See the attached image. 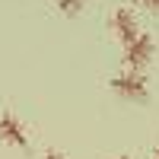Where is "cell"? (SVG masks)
<instances>
[{"instance_id":"9c48e42d","label":"cell","mask_w":159,"mask_h":159,"mask_svg":"<svg viewBox=\"0 0 159 159\" xmlns=\"http://www.w3.org/2000/svg\"><path fill=\"white\" fill-rule=\"evenodd\" d=\"M115 159H130V156H115Z\"/></svg>"},{"instance_id":"6da1fadb","label":"cell","mask_w":159,"mask_h":159,"mask_svg":"<svg viewBox=\"0 0 159 159\" xmlns=\"http://www.w3.org/2000/svg\"><path fill=\"white\" fill-rule=\"evenodd\" d=\"M111 92L121 96L127 102H147L150 99V83L143 73H134V70H124V73H115L111 76Z\"/></svg>"},{"instance_id":"ba28073f","label":"cell","mask_w":159,"mask_h":159,"mask_svg":"<svg viewBox=\"0 0 159 159\" xmlns=\"http://www.w3.org/2000/svg\"><path fill=\"white\" fill-rule=\"evenodd\" d=\"M153 159H159V147H156V150H153Z\"/></svg>"},{"instance_id":"52a82bcc","label":"cell","mask_w":159,"mask_h":159,"mask_svg":"<svg viewBox=\"0 0 159 159\" xmlns=\"http://www.w3.org/2000/svg\"><path fill=\"white\" fill-rule=\"evenodd\" d=\"M134 3H140V7H147V10H159V0H134Z\"/></svg>"},{"instance_id":"7a4b0ae2","label":"cell","mask_w":159,"mask_h":159,"mask_svg":"<svg viewBox=\"0 0 159 159\" xmlns=\"http://www.w3.org/2000/svg\"><path fill=\"white\" fill-rule=\"evenodd\" d=\"M153 51H156L153 35H150V32H140L134 42H127V45H124V67H127V70H134V73H140V70L153 61Z\"/></svg>"},{"instance_id":"277c9868","label":"cell","mask_w":159,"mask_h":159,"mask_svg":"<svg viewBox=\"0 0 159 159\" xmlns=\"http://www.w3.org/2000/svg\"><path fill=\"white\" fill-rule=\"evenodd\" d=\"M0 140L10 143V147H16V150L29 147V130H25V124L13 111H0Z\"/></svg>"},{"instance_id":"3957f363","label":"cell","mask_w":159,"mask_h":159,"mask_svg":"<svg viewBox=\"0 0 159 159\" xmlns=\"http://www.w3.org/2000/svg\"><path fill=\"white\" fill-rule=\"evenodd\" d=\"M108 29H111V35H115L121 45L134 42V38L143 32L140 22H137V13L130 10V7H118V10L111 13V16H108Z\"/></svg>"},{"instance_id":"5b68a950","label":"cell","mask_w":159,"mask_h":159,"mask_svg":"<svg viewBox=\"0 0 159 159\" xmlns=\"http://www.w3.org/2000/svg\"><path fill=\"white\" fill-rule=\"evenodd\" d=\"M54 3H57V10H61V13L73 16V13H80V10L86 7V0H54Z\"/></svg>"},{"instance_id":"8992f818","label":"cell","mask_w":159,"mask_h":159,"mask_svg":"<svg viewBox=\"0 0 159 159\" xmlns=\"http://www.w3.org/2000/svg\"><path fill=\"white\" fill-rule=\"evenodd\" d=\"M42 159H67V156L57 153V150H45V153H42Z\"/></svg>"}]
</instances>
